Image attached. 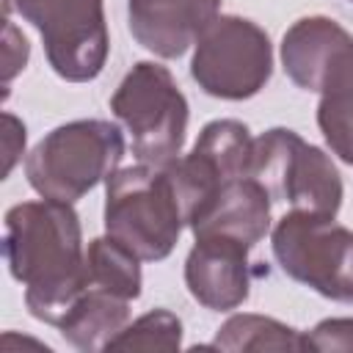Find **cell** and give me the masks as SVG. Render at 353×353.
Masks as SVG:
<instances>
[{
	"label": "cell",
	"mask_w": 353,
	"mask_h": 353,
	"mask_svg": "<svg viewBox=\"0 0 353 353\" xmlns=\"http://www.w3.org/2000/svg\"><path fill=\"white\" fill-rule=\"evenodd\" d=\"M306 350L320 353H353V317H325L309 334H303Z\"/></svg>",
	"instance_id": "19"
},
{
	"label": "cell",
	"mask_w": 353,
	"mask_h": 353,
	"mask_svg": "<svg viewBox=\"0 0 353 353\" xmlns=\"http://www.w3.org/2000/svg\"><path fill=\"white\" fill-rule=\"evenodd\" d=\"M212 350L240 353V350H306L303 334L292 325L265 317V314H232L215 334V339L207 345Z\"/></svg>",
	"instance_id": "16"
},
{
	"label": "cell",
	"mask_w": 353,
	"mask_h": 353,
	"mask_svg": "<svg viewBox=\"0 0 353 353\" xmlns=\"http://www.w3.org/2000/svg\"><path fill=\"white\" fill-rule=\"evenodd\" d=\"M185 226L174 185L160 165L116 168L105 179V234L127 245L141 262L165 259Z\"/></svg>",
	"instance_id": "3"
},
{
	"label": "cell",
	"mask_w": 353,
	"mask_h": 353,
	"mask_svg": "<svg viewBox=\"0 0 353 353\" xmlns=\"http://www.w3.org/2000/svg\"><path fill=\"white\" fill-rule=\"evenodd\" d=\"M317 127L328 149L353 165V55H347L325 80L317 105Z\"/></svg>",
	"instance_id": "15"
},
{
	"label": "cell",
	"mask_w": 353,
	"mask_h": 353,
	"mask_svg": "<svg viewBox=\"0 0 353 353\" xmlns=\"http://www.w3.org/2000/svg\"><path fill=\"white\" fill-rule=\"evenodd\" d=\"M248 176H256L270 199L287 201L292 210L336 218L342 207L345 188L331 154L287 127H273L254 138Z\"/></svg>",
	"instance_id": "6"
},
{
	"label": "cell",
	"mask_w": 353,
	"mask_h": 353,
	"mask_svg": "<svg viewBox=\"0 0 353 353\" xmlns=\"http://www.w3.org/2000/svg\"><path fill=\"white\" fill-rule=\"evenodd\" d=\"M14 6L39 30L47 63L61 80L99 77L110 52L102 0H14Z\"/></svg>",
	"instance_id": "8"
},
{
	"label": "cell",
	"mask_w": 353,
	"mask_h": 353,
	"mask_svg": "<svg viewBox=\"0 0 353 353\" xmlns=\"http://www.w3.org/2000/svg\"><path fill=\"white\" fill-rule=\"evenodd\" d=\"M3 124H6V135H3V143H6V165H3V176H8L11 168H14V163L25 152V124L14 113H3Z\"/></svg>",
	"instance_id": "21"
},
{
	"label": "cell",
	"mask_w": 353,
	"mask_h": 353,
	"mask_svg": "<svg viewBox=\"0 0 353 353\" xmlns=\"http://www.w3.org/2000/svg\"><path fill=\"white\" fill-rule=\"evenodd\" d=\"M353 55V36L331 17H303L281 39V66L303 91H323L328 74Z\"/></svg>",
	"instance_id": "12"
},
{
	"label": "cell",
	"mask_w": 353,
	"mask_h": 353,
	"mask_svg": "<svg viewBox=\"0 0 353 353\" xmlns=\"http://www.w3.org/2000/svg\"><path fill=\"white\" fill-rule=\"evenodd\" d=\"M279 268L323 298L353 303V232L334 215L290 210L270 232Z\"/></svg>",
	"instance_id": "5"
},
{
	"label": "cell",
	"mask_w": 353,
	"mask_h": 353,
	"mask_svg": "<svg viewBox=\"0 0 353 353\" xmlns=\"http://www.w3.org/2000/svg\"><path fill=\"white\" fill-rule=\"evenodd\" d=\"M221 14V0H127L132 39L160 58L185 55Z\"/></svg>",
	"instance_id": "11"
},
{
	"label": "cell",
	"mask_w": 353,
	"mask_h": 353,
	"mask_svg": "<svg viewBox=\"0 0 353 353\" xmlns=\"http://www.w3.org/2000/svg\"><path fill=\"white\" fill-rule=\"evenodd\" d=\"M3 256L8 273L25 287L28 312L58 328L85 287V248L74 207L55 199L14 204L6 212Z\"/></svg>",
	"instance_id": "1"
},
{
	"label": "cell",
	"mask_w": 353,
	"mask_h": 353,
	"mask_svg": "<svg viewBox=\"0 0 353 353\" xmlns=\"http://www.w3.org/2000/svg\"><path fill=\"white\" fill-rule=\"evenodd\" d=\"M350 3H353V0H350Z\"/></svg>",
	"instance_id": "22"
},
{
	"label": "cell",
	"mask_w": 353,
	"mask_h": 353,
	"mask_svg": "<svg viewBox=\"0 0 353 353\" xmlns=\"http://www.w3.org/2000/svg\"><path fill=\"white\" fill-rule=\"evenodd\" d=\"M251 149H254V138L243 121L215 119L204 124L193 149L185 157H176L168 165H163L179 199L185 226L223 182L248 176Z\"/></svg>",
	"instance_id": "9"
},
{
	"label": "cell",
	"mask_w": 353,
	"mask_h": 353,
	"mask_svg": "<svg viewBox=\"0 0 353 353\" xmlns=\"http://www.w3.org/2000/svg\"><path fill=\"white\" fill-rule=\"evenodd\" d=\"M85 281L135 301L143 287L141 259L116 237H94L85 248Z\"/></svg>",
	"instance_id": "17"
},
{
	"label": "cell",
	"mask_w": 353,
	"mask_h": 353,
	"mask_svg": "<svg viewBox=\"0 0 353 353\" xmlns=\"http://www.w3.org/2000/svg\"><path fill=\"white\" fill-rule=\"evenodd\" d=\"M185 284L204 309L232 312L243 306L251 292L248 245L223 234L196 237L185 259Z\"/></svg>",
	"instance_id": "10"
},
{
	"label": "cell",
	"mask_w": 353,
	"mask_h": 353,
	"mask_svg": "<svg viewBox=\"0 0 353 353\" xmlns=\"http://www.w3.org/2000/svg\"><path fill=\"white\" fill-rule=\"evenodd\" d=\"M124 157V135L102 119H77L50 130L25 157L28 185L41 199L74 204L105 182Z\"/></svg>",
	"instance_id": "2"
},
{
	"label": "cell",
	"mask_w": 353,
	"mask_h": 353,
	"mask_svg": "<svg viewBox=\"0 0 353 353\" xmlns=\"http://www.w3.org/2000/svg\"><path fill=\"white\" fill-rule=\"evenodd\" d=\"M182 320L168 309H154L127 323L108 345V350H179Z\"/></svg>",
	"instance_id": "18"
},
{
	"label": "cell",
	"mask_w": 353,
	"mask_h": 353,
	"mask_svg": "<svg viewBox=\"0 0 353 353\" xmlns=\"http://www.w3.org/2000/svg\"><path fill=\"white\" fill-rule=\"evenodd\" d=\"M28 63V41L25 36L6 19V44H3V80L8 83Z\"/></svg>",
	"instance_id": "20"
},
{
	"label": "cell",
	"mask_w": 353,
	"mask_h": 353,
	"mask_svg": "<svg viewBox=\"0 0 353 353\" xmlns=\"http://www.w3.org/2000/svg\"><path fill=\"white\" fill-rule=\"evenodd\" d=\"M273 74V47L268 33L234 14H218L196 39L190 77L215 99H251Z\"/></svg>",
	"instance_id": "7"
},
{
	"label": "cell",
	"mask_w": 353,
	"mask_h": 353,
	"mask_svg": "<svg viewBox=\"0 0 353 353\" xmlns=\"http://www.w3.org/2000/svg\"><path fill=\"white\" fill-rule=\"evenodd\" d=\"M110 110L132 135V154L141 163L163 168L182 154L188 99L163 63L138 61L113 91Z\"/></svg>",
	"instance_id": "4"
},
{
	"label": "cell",
	"mask_w": 353,
	"mask_h": 353,
	"mask_svg": "<svg viewBox=\"0 0 353 353\" xmlns=\"http://www.w3.org/2000/svg\"><path fill=\"white\" fill-rule=\"evenodd\" d=\"M130 303L132 301L85 281L83 292L72 303L69 314L61 320L58 331L72 347L83 353L108 350L110 339L130 323Z\"/></svg>",
	"instance_id": "14"
},
{
	"label": "cell",
	"mask_w": 353,
	"mask_h": 353,
	"mask_svg": "<svg viewBox=\"0 0 353 353\" xmlns=\"http://www.w3.org/2000/svg\"><path fill=\"white\" fill-rule=\"evenodd\" d=\"M270 193L256 176L223 182L212 199L190 218L193 237L223 234L254 248L270 232Z\"/></svg>",
	"instance_id": "13"
}]
</instances>
